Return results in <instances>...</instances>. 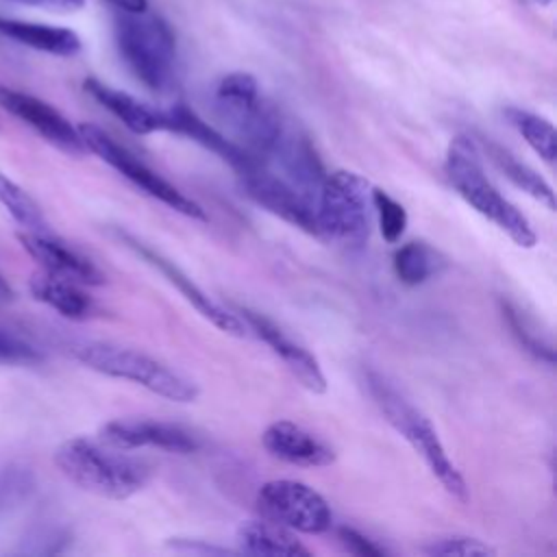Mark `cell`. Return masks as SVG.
Instances as JSON below:
<instances>
[{"mask_svg": "<svg viewBox=\"0 0 557 557\" xmlns=\"http://www.w3.org/2000/svg\"><path fill=\"white\" fill-rule=\"evenodd\" d=\"M54 463L76 487L111 500L131 498L150 479L148 463L126 455V450L87 437H72L59 444Z\"/></svg>", "mask_w": 557, "mask_h": 557, "instance_id": "cell-1", "label": "cell"}, {"mask_svg": "<svg viewBox=\"0 0 557 557\" xmlns=\"http://www.w3.org/2000/svg\"><path fill=\"white\" fill-rule=\"evenodd\" d=\"M444 172L453 189L483 218L496 224L516 246L533 248L537 235L527 215L511 205L487 178L479 144L468 135H457L446 150Z\"/></svg>", "mask_w": 557, "mask_h": 557, "instance_id": "cell-2", "label": "cell"}, {"mask_svg": "<svg viewBox=\"0 0 557 557\" xmlns=\"http://www.w3.org/2000/svg\"><path fill=\"white\" fill-rule=\"evenodd\" d=\"M215 109L239 139L237 144L265 163L287 120L272 102L261 98L257 78L248 72L222 76L215 87Z\"/></svg>", "mask_w": 557, "mask_h": 557, "instance_id": "cell-3", "label": "cell"}, {"mask_svg": "<svg viewBox=\"0 0 557 557\" xmlns=\"http://www.w3.org/2000/svg\"><path fill=\"white\" fill-rule=\"evenodd\" d=\"M368 389L383 411L385 420L394 426L398 435H403L409 446L422 457L431 474L442 483V487L455 496L457 500H468V485L457 470V466L450 461L433 422L416 409L387 379H383L379 372H368Z\"/></svg>", "mask_w": 557, "mask_h": 557, "instance_id": "cell-4", "label": "cell"}, {"mask_svg": "<svg viewBox=\"0 0 557 557\" xmlns=\"http://www.w3.org/2000/svg\"><path fill=\"white\" fill-rule=\"evenodd\" d=\"M115 44L135 78L150 91H165L176 74V37L161 15L124 13L115 17Z\"/></svg>", "mask_w": 557, "mask_h": 557, "instance_id": "cell-5", "label": "cell"}, {"mask_svg": "<svg viewBox=\"0 0 557 557\" xmlns=\"http://www.w3.org/2000/svg\"><path fill=\"white\" fill-rule=\"evenodd\" d=\"M74 355L89 370L111 379L131 381L172 403H194L198 398V387L187 376L141 350L107 342H89L81 344Z\"/></svg>", "mask_w": 557, "mask_h": 557, "instance_id": "cell-6", "label": "cell"}, {"mask_svg": "<svg viewBox=\"0 0 557 557\" xmlns=\"http://www.w3.org/2000/svg\"><path fill=\"white\" fill-rule=\"evenodd\" d=\"M320 237L363 246L372 228V187L350 170L326 172L315 198Z\"/></svg>", "mask_w": 557, "mask_h": 557, "instance_id": "cell-7", "label": "cell"}, {"mask_svg": "<svg viewBox=\"0 0 557 557\" xmlns=\"http://www.w3.org/2000/svg\"><path fill=\"white\" fill-rule=\"evenodd\" d=\"M78 135L87 148V152H94L104 163H109L113 170H117L124 178H128L135 187H139L144 194L157 198L165 207L174 209L176 213H183L191 220L207 222V211L187 194H183L178 187H174L170 181H165L159 172H154L150 165H146L141 159H137L133 152H128L124 146H120L111 135H107L96 124H78Z\"/></svg>", "mask_w": 557, "mask_h": 557, "instance_id": "cell-8", "label": "cell"}, {"mask_svg": "<svg viewBox=\"0 0 557 557\" xmlns=\"http://www.w3.org/2000/svg\"><path fill=\"white\" fill-rule=\"evenodd\" d=\"M257 509L261 518L278 522L294 533L320 535L333 524L326 498L311 485L294 479H274L259 487Z\"/></svg>", "mask_w": 557, "mask_h": 557, "instance_id": "cell-9", "label": "cell"}, {"mask_svg": "<svg viewBox=\"0 0 557 557\" xmlns=\"http://www.w3.org/2000/svg\"><path fill=\"white\" fill-rule=\"evenodd\" d=\"M239 181L246 196L261 209L309 235L320 237L315 202L307 198L300 189H296L289 181H285L281 174L270 170V165L255 163L252 168L239 172Z\"/></svg>", "mask_w": 557, "mask_h": 557, "instance_id": "cell-10", "label": "cell"}, {"mask_svg": "<svg viewBox=\"0 0 557 557\" xmlns=\"http://www.w3.org/2000/svg\"><path fill=\"white\" fill-rule=\"evenodd\" d=\"M0 107L61 152L70 157H83L87 152L78 128L46 100L0 83Z\"/></svg>", "mask_w": 557, "mask_h": 557, "instance_id": "cell-11", "label": "cell"}, {"mask_svg": "<svg viewBox=\"0 0 557 557\" xmlns=\"http://www.w3.org/2000/svg\"><path fill=\"white\" fill-rule=\"evenodd\" d=\"M100 442L120 450L159 448V450L178 453V455L196 453L202 446L200 437L191 429L176 422L146 420V418L107 422L100 429Z\"/></svg>", "mask_w": 557, "mask_h": 557, "instance_id": "cell-12", "label": "cell"}, {"mask_svg": "<svg viewBox=\"0 0 557 557\" xmlns=\"http://www.w3.org/2000/svg\"><path fill=\"white\" fill-rule=\"evenodd\" d=\"M239 318L246 322L248 331H252L261 342L270 346V350L285 363V368L296 376V381L309 389L311 394L326 392V376L318 363V359L298 342H294L276 322L265 318L259 311L239 307Z\"/></svg>", "mask_w": 557, "mask_h": 557, "instance_id": "cell-13", "label": "cell"}, {"mask_svg": "<svg viewBox=\"0 0 557 557\" xmlns=\"http://www.w3.org/2000/svg\"><path fill=\"white\" fill-rule=\"evenodd\" d=\"M265 165H276L281 176L300 189L307 198L315 202L320 185L326 176V170L309 141V137L294 124H285L276 146L272 148Z\"/></svg>", "mask_w": 557, "mask_h": 557, "instance_id": "cell-14", "label": "cell"}, {"mask_svg": "<svg viewBox=\"0 0 557 557\" xmlns=\"http://www.w3.org/2000/svg\"><path fill=\"white\" fill-rule=\"evenodd\" d=\"M122 237H124V242H126L137 255H141L144 261H148L150 265H154V268L185 296V300H187L202 318H207L211 324H215L220 331H224V333H228V335H235V337L248 335V326H246V322L239 318V313H233V311H228L226 307H222L220 302L211 300L174 261L161 257L159 252H154L152 248L144 246L141 242H137V239H133V237H128V235H122Z\"/></svg>", "mask_w": 557, "mask_h": 557, "instance_id": "cell-15", "label": "cell"}, {"mask_svg": "<svg viewBox=\"0 0 557 557\" xmlns=\"http://www.w3.org/2000/svg\"><path fill=\"white\" fill-rule=\"evenodd\" d=\"M22 248L39 263L41 272H48L59 278L74 281L78 285H102V270L83 252L70 248L67 244L50 237L48 233L24 231L17 235Z\"/></svg>", "mask_w": 557, "mask_h": 557, "instance_id": "cell-16", "label": "cell"}, {"mask_svg": "<svg viewBox=\"0 0 557 557\" xmlns=\"http://www.w3.org/2000/svg\"><path fill=\"white\" fill-rule=\"evenodd\" d=\"M261 444L270 457L300 468H322L335 461L329 442L292 420H276L265 426Z\"/></svg>", "mask_w": 557, "mask_h": 557, "instance_id": "cell-17", "label": "cell"}, {"mask_svg": "<svg viewBox=\"0 0 557 557\" xmlns=\"http://www.w3.org/2000/svg\"><path fill=\"white\" fill-rule=\"evenodd\" d=\"M163 115H165V131H174L178 135H185L191 141L200 144L202 148L211 150L222 161H226L237 174L252 168L255 163H261L259 159L248 154L237 141L228 139L224 133H220L218 128L207 124L196 111H191L183 102H176L174 107L163 111Z\"/></svg>", "mask_w": 557, "mask_h": 557, "instance_id": "cell-18", "label": "cell"}, {"mask_svg": "<svg viewBox=\"0 0 557 557\" xmlns=\"http://www.w3.org/2000/svg\"><path fill=\"white\" fill-rule=\"evenodd\" d=\"M83 87L98 104H102L107 111H111L128 131H133L137 135H150L157 131H165L163 111H157V109L139 102L131 94L109 87L91 76L85 78Z\"/></svg>", "mask_w": 557, "mask_h": 557, "instance_id": "cell-19", "label": "cell"}, {"mask_svg": "<svg viewBox=\"0 0 557 557\" xmlns=\"http://www.w3.org/2000/svg\"><path fill=\"white\" fill-rule=\"evenodd\" d=\"M0 35L26 48L48 52L54 57H74L76 52H81V46H83L81 37L70 28L26 22V20L4 17V15H0Z\"/></svg>", "mask_w": 557, "mask_h": 557, "instance_id": "cell-20", "label": "cell"}, {"mask_svg": "<svg viewBox=\"0 0 557 557\" xmlns=\"http://www.w3.org/2000/svg\"><path fill=\"white\" fill-rule=\"evenodd\" d=\"M239 553L272 557H309L311 550L294 535L292 529L268 518L242 522L237 529Z\"/></svg>", "mask_w": 557, "mask_h": 557, "instance_id": "cell-21", "label": "cell"}, {"mask_svg": "<svg viewBox=\"0 0 557 557\" xmlns=\"http://www.w3.org/2000/svg\"><path fill=\"white\" fill-rule=\"evenodd\" d=\"M28 287H30V294L35 300L48 305L63 318L85 320V318L94 315V311H96L94 300L74 281L59 278L48 272H39V274H33Z\"/></svg>", "mask_w": 557, "mask_h": 557, "instance_id": "cell-22", "label": "cell"}, {"mask_svg": "<svg viewBox=\"0 0 557 557\" xmlns=\"http://www.w3.org/2000/svg\"><path fill=\"white\" fill-rule=\"evenodd\" d=\"M485 154L487 159L518 187L522 189L527 196H531L533 200L542 202L546 209H555V191L553 187L544 181V176H540L533 168H529L527 163L518 161L509 150H505L503 146L494 144V141H485Z\"/></svg>", "mask_w": 557, "mask_h": 557, "instance_id": "cell-23", "label": "cell"}, {"mask_svg": "<svg viewBox=\"0 0 557 557\" xmlns=\"http://www.w3.org/2000/svg\"><path fill=\"white\" fill-rule=\"evenodd\" d=\"M392 268L403 285L416 287L435 276L444 268V259L435 248L424 242H407L396 248Z\"/></svg>", "mask_w": 557, "mask_h": 557, "instance_id": "cell-24", "label": "cell"}, {"mask_svg": "<svg viewBox=\"0 0 557 557\" xmlns=\"http://www.w3.org/2000/svg\"><path fill=\"white\" fill-rule=\"evenodd\" d=\"M507 122L522 135V139L531 146V150L548 165L555 163V154H557V133L555 126L531 111L518 109V107H507L505 111Z\"/></svg>", "mask_w": 557, "mask_h": 557, "instance_id": "cell-25", "label": "cell"}, {"mask_svg": "<svg viewBox=\"0 0 557 557\" xmlns=\"http://www.w3.org/2000/svg\"><path fill=\"white\" fill-rule=\"evenodd\" d=\"M0 205L13 215V220L24 231L48 233V224L39 205L33 200L28 191H24L15 181H11L2 172H0Z\"/></svg>", "mask_w": 557, "mask_h": 557, "instance_id": "cell-26", "label": "cell"}, {"mask_svg": "<svg viewBox=\"0 0 557 557\" xmlns=\"http://www.w3.org/2000/svg\"><path fill=\"white\" fill-rule=\"evenodd\" d=\"M503 315L511 329V333L516 335V339L520 342V346H524L533 357H537L540 361L553 363L555 361V350L553 344L542 335V331H537L535 320L529 318L518 305L513 302H505L503 300Z\"/></svg>", "mask_w": 557, "mask_h": 557, "instance_id": "cell-27", "label": "cell"}, {"mask_svg": "<svg viewBox=\"0 0 557 557\" xmlns=\"http://www.w3.org/2000/svg\"><path fill=\"white\" fill-rule=\"evenodd\" d=\"M372 213L379 220V231L387 244L400 242L407 231V209L387 191L372 187Z\"/></svg>", "mask_w": 557, "mask_h": 557, "instance_id": "cell-28", "label": "cell"}, {"mask_svg": "<svg viewBox=\"0 0 557 557\" xmlns=\"http://www.w3.org/2000/svg\"><path fill=\"white\" fill-rule=\"evenodd\" d=\"M33 490V472L26 466L11 463L0 470V520L11 513Z\"/></svg>", "mask_w": 557, "mask_h": 557, "instance_id": "cell-29", "label": "cell"}, {"mask_svg": "<svg viewBox=\"0 0 557 557\" xmlns=\"http://www.w3.org/2000/svg\"><path fill=\"white\" fill-rule=\"evenodd\" d=\"M426 555H440V557H481V555H494L496 548L485 544L479 537L468 535H453L433 540L422 548Z\"/></svg>", "mask_w": 557, "mask_h": 557, "instance_id": "cell-30", "label": "cell"}, {"mask_svg": "<svg viewBox=\"0 0 557 557\" xmlns=\"http://www.w3.org/2000/svg\"><path fill=\"white\" fill-rule=\"evenodd\" d=\"M41 352L28 344L26 339L17 337L15 333L0 326V363L4 366H30L39 363Z\"/></svg>", "mask_w": 557, "mask_h": 557, "instance_id": "cell-31", "label": "cell"}, {"mask_svg": "<svg viewBox=\"0 0 557 557\" xmlns=\"http://www.w3.org/2000/svg\"><path fill=\"white\" fill-rule=\"evenodd\" d=\"M337 537H339L342 546L352 555H359V557H383V555H387V550L381 544H376L374 540H370L368 535H363L361 531H357L352 527H339Z\"/></svg>", "mask_w": 557, "mask_h": 557, "instance_id": "cell-32", "label": "cell"}, {"mask_svg": "<svg viewBox=\"0 0 557 557\" xmlns=\"http://www.w3.org/2000/svg\"><path fill=\"white\" fill-rule=\"evenodd\" d=\"M26 7H39L48 11H78L85 7V0H13Z\"/></svg>", "mask_w": 557, "mask_h": 557, "instance_id": "cell-33", "label": "cell"}, {"mask_svg": "<svg viewBox=\"0 0 557 557\" xmlns=\"http://www.w3.org/2000/svg\"><path fill=\"white\" fill-rule=\"evenodd\" d=\"M172 546L176 548V550H191V553H228L226 548H218V546H202V544H198V542H189V540H178V542H172Z\"/></svg>", "mask_w": 557, "mask_h": 557, "instance_id": "cell-34", "label": "cell"}, {"mask_svg": "<svg viewBox=\"0 0 557 557\" xmlns=\"http://www.w3.org/2000/svg\"><path fill=\"white\" fill-rule=\"evenodd\" d=\"M111 7L124 11V13H146L148 11V0H104Z\"/></svg>", "mask_w": 557, "mask_h": 557, "instance_id": "cell-35", "label": "cell"}, {"mask_svg": "<svg viewBox=\"0 0 557 557\" xmlns=\"http://www.w3.org/2000/svg\"><path fill=\"white\" fill-rule=\"evenodd\" d=\"M15 300V292H13V287L9 285V281L0 274V307H7L9 302H13Z\"/></svg>", "mask_w": 557, "mask_h": 557, "instance_id": "cell-36", "label": "cell"}, {"mask_svg": "<svg viewBox=\"0 0 557 557\" xmlns=\"http://www.w3.org/2000/svg\"><path fill=\"white\" fill-rule=\"evenodd\" d=\"M533 2H537V4H542V7H546V4H550L553 0H533Z\"/></svg>", "mask_w": 557, "mask_h": 557, "instance_id": "cell-37", "label": "cell"}]
</instances>
